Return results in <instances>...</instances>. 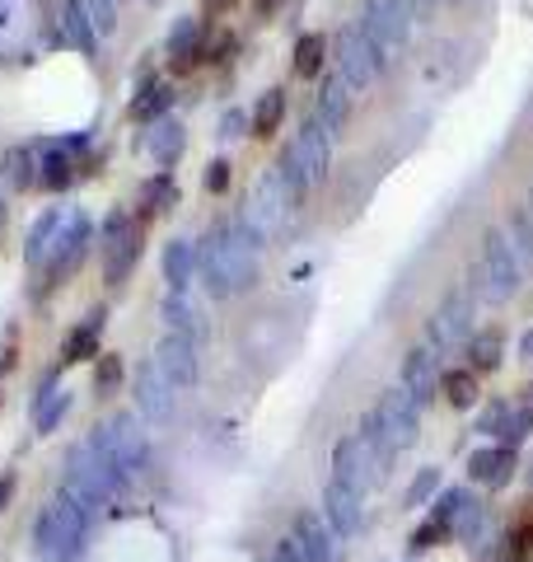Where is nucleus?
<instances>
[{
	"label": "nucleus",
	"instance_id": "3",
	"mask_svg": "<svg viewBox=\"0 0 533 562\" xmlns=\"http://www.w3.org/2000/svg\"><path fill=\"white\" fill-rule=\"evenodd\" d=\"M361 436L379 450L384 464H394L402 450H412L421 441V408L402 390H384L375 408L361 417Z\"/></svg>",
	"mask_w": 533,
	"mask_h": 562
},
{
	"label": "nucleus",
	"instance_id": "27",
	"mask_svg": "<svg viewBox=\"0 0 533 562\" xmlns=\"http://www.w3.org/2000/svg\"><path fill=\"white\" fill-rule=\"evenodd\" d=\"M0 179H5L14 192L38 188V146H14V150H5V160H0Z\"/></svg>",
	"mask_w": 533,
	"mask_h": 562
},
{
	"label": "nucleus",
	"instance_id": "2",
	"mask_svg": "<svg viewBox=\"0 0 533 562\" xmlns=\"http://www.w3.org/2000/svg\"><path fill=\"white\" fill-rule=\"evenodd\" d=\"M89 516L94 512H89L70 487L52 492L38 520H33V553L43 562H76L84 549V535H89Z\"/></svg>",
	"mask_w": 533,
	"mask_h": 562
},
{
	"label": "nucleus",
	"instance_id": "44",
	"mask_svg": "<svg viewBox=\"0 0 533 562\" xmlns=\"http://www.w3.org/2000/svg\"><path fill=\"white\" fill-rule=\"evenodd\" d=\"M253 132V117H248L243 109H229L225 117H220V140H239V136H248Z\"/></svg>",
	"mask_w": 533,
	"mask_h": 562
},
{
	"label": "nucleus",
	"instance_id": "33",
	"mask_svg": "<svg viewBox=\"0 0 533 562\" xmlns=\"http://www.w3.org/2000/svg\"><path fill=\"white\" fill-rule=\"evenodd\" d=\"M66 408H70V394H61L57 390V380H43V394H38V403H33V422H38V431H52L57 422L66 417Z\"/></svg>",
	"mask_w": 533,
	"mask_h": 562
},
{
	"label": "nucleus",
	"instance_id": "29",
	"mask_svg": "<svg viewBox=\"0 0 533 562\" xmlns=\"http://www.w3.org/2000/svg\"><path fill=\"white\" fill-rule=\"evenodd\" d=\"M99 333H103V310H94L84 324L70 328V338L61 342V366H76L84 357H94V351H99Z\"/></svg>",
	"mask_w": 533,
	"mask_h": 562
},
{
	"label": "nucleus",
	"instance_id": "8",
	"mask_svg": "<svg viewBox=\"0 0 533 562\" xmlns=\"http://www.w3.org/2000/svg\"><path fill=\"white\" fill-rule=\"evenodd\" d=\"M89 441L109 454L122 479H136V473L146 469V460H150V441H146V431H140L136 413H113L94 436H89Z\"/></svg>",
	"mask_w": 533,
	"mask_h": 562
},
{
	"label": "nucleus",
	"instance_id": "50",
	"mask_svg": "<svg viewBox=\"0 0 533 562\" xmlns=\"http://www.w3.org/2000/svg\"><path fill=\"white\" fill-rule=\"evenodd\" d=\"M520 357H524V361H533V328H529L524 338H520Z\"/></svg>",
	"mask_w": 533,
	"mask_h": 562
},
{
	"label": "nucleus",
	"instance_id": "37",
	"mask_svg": "<svg viewBox=\"0 0 533 562\" xmlns=\"http://www.w3.org/2000/svg\"><path fill=\"white\" fill-rule=\"evenodd\" d=\"M529 431H533V403H520V408L510 403V413H506V422H501V431H496V446L520 450V446L529 441Z\"/></svg>",
	"mask_w": 533,
	"mask_h": 562
},
{
	"label": "nucleus",
	"instance_id": "15",
	"mask_svg": "<svg viewBox=\"0 0 533 562\" xmlns=\"http://www.w3.org/2000/svg\"><path fill=\"white\" fill-rule=\"evenodd\" d=\"M84 146H89V132L61 136V140H43V146H38V188L61 192V188L76 183V173H80L76 155H80Z\"/></svg>",
	"mask_w": 533,
	"mask_h": 562
},
{
	"label": "nucleus",
	"instance_id": "4",
	"mask_svg": "<svg viewBox=\"0 0 533 562\" xmlns=\"http://www.w3.org/2000/svg\"><path fill=\"white\" fill-rule=\"evenodd\" d=\"M520 286H524L520 258H514L501 225H491V231L483 235V258H477L473 272H468V291L477 295V301H487V305H506V301H514V291Z\"/></svg>",
	"mask_w": 533,
	"mask_h": 562
},
{
	"label": "nucleus",
	"instance_id": "28",
	"mask_svg": "<svg viewBox=\"0 0 533 562\" xmlns=\"http://www.w3.org/2000/svg\"><path fill=\"white\" fill-rule=\"evenodd\" d=\"M165 52L173 57V66H192V57H202V20H192V14H183L169 38H165Z\"/></svg>",
	"mask_w": 533,
	"mask_h": 562
},
{
	"label": "nucleus",
	"instance_id": "17",
	"mask_svg": "<svg viewBox=\"0 0 533 562\" xmlns=\"http://www.w3.org/2000/svg\"><path fill=\"white\" fill-rule=\"evenodd\" d=\"M440 357L426 342H417L412 351L402 357V366H398V390L417 403V408H426V403H435L440 398Z\"/></svg>",
	"mask_w": 533,
	"mask_h": 562
},
{
	"label": "nucleus",
	"instance_id": "7",
	"mask_svg": "<svg viewBox=\"0 0 533 562\" xmlns=\"http://www.w3.org/2000/svg\"><path fill=\"white\" fill-rule=\"evenodd\" d=\"M477 333V295L468 286H454L444 301L431 310V319H426V347L435 351V357H450V351L468 347V338Z\"/></svg>",
	"mask_w": 533,
	"mask_h": 562
},
{
	"label": "nucleus",
	"instance_id": "6",
	"mask_svg": "<svg viewBox=\"0 0 533 562\" xmlns=\"http://www.w3.org/2000/svg\"><path fill=\"white\" fill-rule=\"evenodd\" d=\"M76 497L89 506V512H99V506H109L122 487H127V479L113 469V460L103 454L94 441H80L76 450L66 454V483Z\"/></svg>",
	"mask_w": 533,
	"mask_h": 562
},
{
	"label": "nucleus",
	"instance_id": "22",
	"mask_svg": "<svg viewBox=\"0 0 533 562\" xmlns=\"http://www.w3.org/2000/svg\"><path fill=\"white\" fill-rule=\"evenodd\" d=\"M314 122L324 127L332 140L342 136V127L351 122V90L342 76H328L324 85H318V99H314Z\"/></svg>",
	"mask_w": 533,
	"mask_h": 562
},
{
	"label": "nucleus",
	"instance_id": "34",
	"mask_svg": "<svg viewBox=\"0 0 533 562\" xmlns=\"http://www.w3.org/2000/svg\"><path fill=\"white\" fill-rule=\"evenodd\" d=\"M324 61H328V38L324 33H305V38L295 43V76L314 80L318 70H324Z\"/></svg>",
	"mask_w": 533,
	"mask_h": 562
},
{
	"label": "nucleus",
	"instance_id": "45",
	"mask_svg": "<svg viewBox=\"0 0 533 562\" xmlns=\"http://www.w3.org/2000/svg\"><path fill=\"white\" fill-rule=\"evenodd\" d=\"M506 413H510V403L506 398H496V403H487L483 413H477V431H487V436H496L501 431V422H506Z\"/></svg>",
	"mask_w": 533,
	"mask_h": 562
},
{
	"label": "nucleus",
	"instance_id": "1",
	"mask_svg": "<svg viewBox=\"0 0 533 562\" xmlns=\"http://www.w3.org/2000/svg\"><path fill=\"white\" fill-rule=\"evenodd\" d=\"M262 244L266 239L248 231L239 216L216 225V231L202 239L197 277H202V286H206L211 301H229V295H239V291L253 286L258 268H262Z\"/></svg>",
	"mask_w": 533,
	"mask_h": 562
},
{
	"label": "nucleus",
	"instance_id": "40",
	"mask_svg": "<svg viewBox=\"0 0 533 562\" xmlns=\"http://www.w3.org/2000/svg\"><path fill=\"white\" fill-rule=\"evenodd\" d=\"M496 562H533V512L514 525L510 539L501 543V553H496Z\"/></svg>",
	"mask_w": 533,
	"mask_h": 562
},
{
	"label": "nucleus",
	"instance_id": "5",
	"mask_svg": "<svg viewBox=\"0 0 533 562\" xmlns=\"http://www.w3.org/2000/svg\"><path fill=\"white\" fill-rule=\"evenodd\" d=\"M328 169H332V136L309 117L305 127L291 136V146L281 150L276 173L286 179V188L295 192V198H305L309 188H318L328 179Z\"/></svg>",
	"mask_w": 533,
	"mask_h": 562
},
{
	"label": "nucleus",
	"instance_id": "14",
	"mask_svg": "<svg viewBox=\"0 0 533 562\" xmlns=\"http://www.w3.org/2000/svg\"><path fill=\"white\" fill-rule=\"evenodd\" d=\"M94 239H99V225L89 221L84 211H70V225H66V235L57 244V254H52V262L43 268L47 286H61L70 272H80V262L89 258V244H94Z\"/></svg>",
	"mask_w": 533,
	"mask_h": 562
},
{
	"label": "nucleus",
	"instance_id": "49",
	"mask_svg": "<svg viewBox=\"0 0 533 562\" xmlns=\"http://www.w3.org/2000/svg\"><path fill=\"white\" fill-rule=\"evenodd\" d=\"M10 492H14V473H5V479H0V506L10 502Z\"/></svg>",
	"mask_w": 533,
	"mask_h": 562
},
{
	"label": "nucleus",
	"instance_id": "43",
	"mask_svg": "<svg viewBox=\"0 0 533 562\" xmlns=\"http://www.w3.org/2000/svg\"><path fill=\"white\" fill-rule=\"evenodd\" d=\"M450 539H454V535L444 530L440 520L426 516V520L417 525V530H412V539H407V543H412V553H426V549H440V543H450Z\"/></svg>",
	"mask_w": 533,
	"mask_h": 562
},
{
	"label": "nucleus",
	"instance_id": "41",
	"mask_svg": "<svg viewBox=\"0 0 533 562\" xmlns=\"http://www.w3.org/2000/svg\"><path fill=\"white\" fill-rule=\"evenodd\" d=\"M440 497V469L435 464H426L421 473H417V479H412V487H407V506H431Z\"/></svg>",
	"mask_w": 533,
	"mask_h": 562
},
{
	"label": "nucleus",
	"instance_id": "46",
	"mask_svg": "<svg viewBox=\"0 0 533 562\" xmlns=\"http://www.w3.org/2000/svg\"><path fill=\"white\" fill-rule=\"evenodd\" d=\"M117 380H122V361H117V357H103V361H99V375H94L99 394H113Z\"/></svg>",
	"mask_w": 533,
	"mask_h": 562
},
{
	"label": "nucleus",
	"instance_id": "32",
	"mask_svg": "<svg viewBox=\"0 0 533 562\" xmlns=\"http://www.w3.org/2000/svg\"><path fill=\"white\" fill-rule=\"evenodd\" d=\"M468 366L477 375H487V371H496V366H501V357H506V338L496 328H483V333H473L468 338Z\"/></svg>",
	"mask_w": 533,
	"mask_h": 562
},
{
	"label": "nucleus",
	"instance_id": "20",
	"mask_svg": "<svg viewBox=\"0 0 533 562\" xmlns=\"http://www.w3.org/2000/svg\"><path fill=\"white\" fill-rule=\"evenodd\" d=\"M136 408H140V417H150V422H169L178 413V390L165 380V371H159L155 361H146L136 371Z\"/></svg>",
	"mask_w": 533,
	"mask_h": 562
},
{
	"label": "nucleus",
	"instance_id": "53",
	"mask_svg": "<svg viewBox=\"0 0 533 562\" xmlns=\"http://www.w3.org/2000/svg\"><path fill=\"white\" fill-rule=\"evenodd\" d=\"M529 211H533V183H529Z\"/></svg>",
	"mask_w": 533,
	"mask_h": 562
},
{
	"label": "nucleus",
	"instance_id": "30",
	"mask_svg": "<svg viewBox=\"0 0 533 562\" xmlns=\"http://www.w3.org/2000/svg\"><path fill=\"white\" fill-rule=\"evenodd\" d=\"M61 43L89 52V57H94V47H99V29L89 24V14L80 10V0H66V10H61Z\"/></svg>",
	"mask_w": 533,
	"mask_h": 562
},
{
	"label": "nucleus",
	"instance_id": "26",
	"mask_svg": "<svg viewBox=\"0 0 533 562\" xmlns=\"http://www.w3.org/2000/svg\"><path fill=\"white\" fill-rule=\"evenodd\" d=\"M440 394L450 408H477V398H483V375H477L473 366H454V371L440 375Z\"/></svg>",
	"mask_w": 533,
	"mask_h": 562
},
{
	"label": "nucleus",
	"instance_id": "51",
	"mask_svg": "<svg viewBox=\"0 0 533 562\" xmlns=\"http://www.w3.org/2000/svg\"><path fill=\"white\" fill-rule=\"evenodd\" d=\"M407 5H412V14L421 20V14H431V5H435V0H407Z\"/></svg>",
	"mask_w": 533,
	"mask_h": 562
},
{
	"label": "nucleus",
	"instance_id": "23",
	"mask_svg": "<svg viewBox=\"0 0 533 562\" xmlns=\"http://www.w3.org/2000/svg\"><path fill=\"white\" fill-rule=\"evenodd\" d=\"M66 225H70V211L66 206H52V211H43V216L33 221L29 249H24L29 268H47L52 254H57V244H61V235H66Z\"/></svg>",
	"mask_w": 533,
	"mask_h": 562
},
{
	"label": "nucleus",
	"instance_id": "31",
	"mask_svg": "<svg viewBox=\"0 0 533 562\" xmlns=\"http://www.w3.org/2000/svg\"><path fill=\"white\" fill-rule=\"evenodd\" d=\"M501 231H506L510 249H514V258H520V268H524V277H529V272H533V211H529V206L510 211Z\"/></svg>",
	"mask_w": 533,
	"mask_h": 562
},
{
	"label": "nucleus",
	"instance_id": "12",
	"mask_svg": "<svg viewBox=\"0 0 533 562\" xmlns=\"http://www.w3.org/2000/svg\"><path fill=\"white\" fill-rule=\"evenodd\" d=\"M384 473H388V464L379 460V450L370 446L361 431H351V436H342V441L332 446V479L347 483L351 492H361V497L370 487L384 483Z\"/></svg>",
	"mask_w": 533,
	"mask_h": 562
},
{
	"label": "nucleus",
	"instance_id": "10",
	"mask_svg": "<svg viewBox=\"0 0 533 562\" xmlns=\"http://www.w3.org/2000/svg\"><path fill=\"white\" fill-rule=\"evenodd\" d=\"M99 249H103V281L122 286L132 277L136 258H140V221H132L127 211H109L99 225Z\"/></svg>",
	"mask_w": 533,
	"mask_h": 562
},
{
	"label": "nucleus",
	"instance_id": "48",
	"mask_svg": "<svg viewBox=\"0 0 533 562\" xmlns=\"http://www.w3.org/2000/svg\"><path fill=\"white\" fill-rule=\"evenodd\" d=\"M272 562H305V558H299V549H295V539L286 535V539H281V543H276V553H272Z\"/></svg>",
	"mask_w": 533,
	"mask_h": 562
},
{
	"label": "nucleus",
	"instance_id": "18",
	"mask_svg": "<svg viewBox=\"0 0 533 562\" xmlns=\"http://www.w3.org/2000/svg\"><path fill=\"white\" fill-rule=\"evenodd\" d=\"M324 520L332 525L337 539H355L365 530V497L361 492H351L347 483L328 479L324 483Z\"/></svg>",
	"mask_w": 533,
	"mask_h": 562
},
{
	"label": "nucleus",
	"instance_id": "21",
	"mask_svg": "<svg viewBox=\"0 0 533 562\" xmlns=\"http://www.w3.org/2000/svg\"><path fill=\"white\" fill-rule=\"evenodd\" d=\"M291 539H295V549L305 562H337V535L324 520V512H299Z\"/></svg>",
	"mask_w": 533,
	"mask_h": 562
},
{
	"label": "nucleus",
	"instance_id": "36",
	"mask_svg": "<svg viewBox=\"0 0 533 562\" xmlns=\"http://www.w3.org/2000/svg\"><path fill=\"white\" fill-rule=\"evenodd\" d=\"M173 198H178L173 173H155V179L140 188V221H150V216H159V211H169Z\"/></svg>",
	"mask_w": 533,
	"mask_h": 562
},
{
	"label": "nucleus",
	"instance_id": "13",
	"mask_svg": "<svg viewBox=\"0 0 533 562\" xmlns=\"http://www.w3.org/2000/svg\"><path fill=\"white\" fill-rule=\"evenodd\" d=\"M384 52L370 43V33L361 24H347L337 33V76L347 80V90H370L384 76Z\"/></svg>",
	"mask_w": 533,
	"mask_h": 562
},
{
	"label": "nucleus",
	"instance_id": "39",
	"mask_svg": "<svg viewBox=\"0 0 533 562\" xmlns=\"http://www.w3.org/2000/svg\"><path fill=\"white\" fill-rule=\"evenodd\" d=\"M169 103H173L169 85H146L140 99H132V117L136 122H159V117H169Z\"/></svg>",
	"mask_w": 533,
	"mask_h": 562
},
{
	"label": "nucleus",
	"instance_id": "9",
	"mask_svg": "<svg viewBox=\"0 0 533 562\" xmlns=\"http://www.w3.org/2000/svg\"><path fill=\"white\" fill-rule=\"evenodd\" d=\"M295 192L286 188V179H281V173L276 169H266L262 173V179L253 183V192H248V206H243V225H248V231H253V235H276L281 231V225H286L291 221V211H295Z\"/></svg>",
	"mask_w": 533,
	"mask_h": 562
},
{
	"label": "nucleus",
	"instance_id": "25",
	"mask_svg": "<svg viewBox=\"0 0 533 562\" xmlns=\"http://www.w3.org/2000/svg\"><path fill=\"white\" fill-rule=\"evenodd\" d=\"M165 281H169V295H188V286L197 281V244L192 239L165 244Z\"/></svg>",
	"mask_w": 533,
	"mask_h": 562
},
{
	"label": "nucleus",
	"instance_id": "52",
	"mask_svg": "<svg viewBox=\"0 0 533 562\" xmlns=\"http://www.w3.org/2000/svg\"><path fill=\"white\" fill-rule=\"evenodd\" d=\"M253 5H258V10H272V5H276V0H253Z\"/></svg>",
	"mask_w": 533,
	"mask_h": 562
},
{
	"label": "nucleus",
	"instance_id": "11",
	"mask_svg": "<svg viewBox=\"0 0 533 562\" xmlns=\"http://www.w3.org/2000/svg\"><path fill=\"white\" fill-rule=\"evenodd\" d=\"M355 24L370 33V43L384 52V61H394L398 52L407 47V38H412L417 14H412L407 0H365V10H361V20Z\"/></svg>",
	"mask_w": 533,
	"mask_h": 562
},
{
	"label": "nucleus",
	"instance_id": "42",
	"mask_svg": "<svg viewBox=\"0 0 533 562\" xmlns=\"http://www.w3.org/2000/svg\"><path fill=\"white\" fill-rule=\"evenodd\" d=\"M80 10L89 14V24L99 29V38H109L117 29V0H80Z\"/></svg>",
	"mask_w": 533,
	"mask_h": 562
},
{
	"label": "nucleus",
	"instance_id": "38",
	"mask_svg": "<svg viewBox=\"0 0 533 562\" xmlns=\"http://www.w3.org/2000/svg\"><path fill=\"white\" fill-rule=\"evenodd\" d=\"M159 319L169 324V333H188V338H197V333H202L197 310L188 305V295H165V305H159Z\"/></svg>",
	"mask_w": 533,
	"mask_h": 562
},
{
	"label": "nucleus",
	"instance_id": "24",
	"mask_svg": "<svg viewBox=\"0 0 533 562\" xmlns=\"http://www.w3.org/2000/svg\"><path fill=\"white\" fill-rule=\"evenodd\" d=\"M146 150H150V160L159 165V173H169L178 160H183V150H188V132H183V122H178V117H159V122H150V132H146Z\"/></svg>",
	"mask_w": 533,
	"mask_h": 562
},
{
	"label": "nucleus",
	"instance_id": "35",
	"mask_svg": "<svg viewBox=\"0 0 533 562\" xmlns=\"http://www.w3.org/2000/svg\"><path fill=\"white\" fill-rule=\"evenodd\" d=\"M281 117H286V90H266L258 99V109H253V136H276L281 127Z\"/></svg>",
	"mask_w": 533,
	"mask_h": 562
},
{
	"label": "nucleus",
	"instance_id": "16",
	"mask_svg": "<svg viewBox=\"0 0 533 562\" xmlns=\"http://www.w3.org/2000/svg\"><path fill=\"white\" fill-rule=\"evenodd\" d=\"M159 371H165V380L173 384V390H192V384L202 380V357H197V338H188V333H165L150 357Z\"/></svg>",
	"mask_w": 533,
	"mask_h": 562
},
{
	"label": "nucleus",
	"instance_id": "47",
	"mask_svg": "<svg viewBox=\"0 0 533 562\" xmlns=\"http://www.w3.org/2000/svg\"><path fill=\"white\" fill-rule=\"evenodd\" d=\"M206 188H211V192H225V188H229V160H211V169H206Z\"/></svg>",
	"mask_w": 533,
	"mask_h": 562
},
{
	"label": "nucleus",
	"instance_id": "19",
	"mask_svg": "<svg viewBox=\"0 0 533 562\" xmlns=\"http://www.w3.org/2000/svg\"><path fill=\"white\" fill-rule=\"evenodd\" d=\"M514 469H520V450H510V446H477L468 454V483L477 487H487V492H501L514 483Z\"/></svg>",
	"mask_w": 533,
	"mask_h": 562
}]
</instances>
